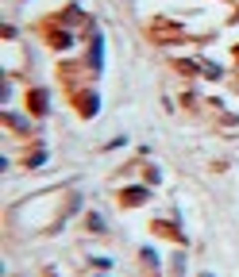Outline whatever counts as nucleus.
Listing matches in <instances>:
<instances>
[{
  "mask_svg": "<svg viewBox=\"0 0 239 277\" xmlns=\"http://www.w3.org/2000/svg\"><path fill=\"white\" fill-rule=\"evenodd\" d=\"M31 112H35V116H43V112H46V92H43V89L31 92Z\"/></svg>",
  "mask_w": 239,
  "mask_h": 277,
  "instance_id": "nucleus-1",
  "label": "nucleus"
},
{
  "mask_svg": "<svg viewBox=\"0 0 239 277\" xmlns=\"http://www.w3.org/2000/svg\"><path fill=\"white\" fill-rule=\"evenodd\" d=\"M147 200V189H127L123 192V204H143Z\"/></svg>",
  "mask_w": 239,
  "mask_h": 277,
  "instance_id": "nucleus-2",
  "label": "nucleus"
},
{
  "mask_svg": "<svg viewBox=\"0 0 239 277\" xmlns=\"http://www.w3.org/2000/svg\"><path fill=\"white\" fill-rule=\"evenodd\" d=\"M77 104H81V116H93L97 112V96H77Z\"/></svg>",
  "mask_w": 239,
  "mask_h": 277,
  "instance_id": "nucleus-3",
  "label": "nucleus"
}]
</instances>
